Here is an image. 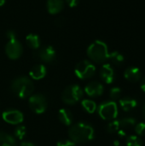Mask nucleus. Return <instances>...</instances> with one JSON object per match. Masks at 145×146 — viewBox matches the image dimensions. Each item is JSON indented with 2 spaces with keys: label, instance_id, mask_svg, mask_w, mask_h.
<instances>
[{
  "label": "nucleus",
  "instance_id": "obj_7",
  "mask_svg": "<svg viewBox=\"0 0 145 146\" xmlns=\"http://www.w3.org/2000/svg\"><path fill=\"white\" fill-rule=\"evenodd\" d=\"M28 104L30 109L36 114H43L47 109V101L44 95L34 94L29 98Z\"/></svg>",
  "mask_w": 145,
  "mask_h": 146
},
{
  "label": "nucleus",
  "instance_id": "obj_4",
  "mask_svg": "<svg viewBox=\"0 0 145 146\" xmlns=\"http://www.w3.org/2000/svg\"><path fill=\"white\" fill-rule=\"evenodd\" d=\"M83 90L78 85H71L68 86L62 92V101L67 104H74L78 103L83 97Z\"/></svg>",
  "mask_w": 145,
  "mask_h": 146
},
{
  "label": "nucleus",
  "instance_id": "obj_2",
  "mask_svg": "<svg viewBox=\"0 0 145 146\" xmlns=\"http://www.w3.org/2000/svg\"><path fill=\"white\" fill-rule=\"evenodd\" d=\"M87 55L90 59L97 63H103L109 58L108 45L101 40H96L87 49Z\"/></svg>",
  "mask_w": 145,
  "mask_h": 146
},
{
  "label": "nucleus",
  "instance_id": "obj_12",
  "mask_svg": "<svg viewBox=\"0 0 145 146\" xmlns=\"http://www.w3.org/2000/svg\"><path fill=\"white\" fill-rule=\"evenodd\" d=\"M100 76L106 84H111L115 80V71L110 64H103L100 70Z\"/></svg>",
  "mask_w": 145,
  "mask_h": 146
},
{
  "label": "nucleus",
  "instance_id": "obj_19",
  "mask_svg": "<svg viewBox=\"0 0 145 146\" xmlns=\"http://www.w3.org/2000/svg\"><path fill=\"white\" fill-rule=\"evenodd\" d=\"M26 42L30 48L34 49V50L38 49V47L40 46V39L37 34L31 33L27 35L26 37Z\"/></svg>",
  "mask_w": 145,
  "mask_h": 146
},
{
  "label": "nucleus",
  "instance_id": "obj_16",
  "mask_svg": "<svg viewBox=\"0 0 145 146\" xmlns=\"http://www.w3.org/2000/svg\"><path fill=\"white\" fill-rule=\"evenodd\" d=\"M58 117L60 121L65 126H70L73 120V116L71 111L68 109H61L58 113Z\"/></svg>",
  "mask_w": 145,
  "mask_h": 146
},
{
  "label": "nucleus",
  "instance_id": "obj_26",
  "mask_svg": "<svg viewBox=\"0 0 145 146\" xmlns=\"http://www.w3.org/2000/svg\"><path fill=\"white\" fill-rule=\"evenodd\" d=\"M121 88H119V87H113L110 90L109 96H110V98L113 100L119 99L121 98Z\"/></svg>",
  "mask_w": 145,
  "mask_h": 146
},
{
  "label": "nucleus",
  "instance_id": "obj_27",
  "mask_svg": "<svg viewBox=\"0 0 145 146\" xmlns=\"http://www.w3.org/2000/svg\"><path fill=\"white\" fill-rule=\"evenodd\" d=\"M135 132L138 136H145V122H140L136 124Z\"/></svg>",
  "mask_w": 145,
  "mask_h": 146
},
{
  "label": "nucleus",
  "instance_id": "obj_29",
  "mask_svg": "<svg viewBox=\"0 0 145 146\" xmlns=\"http://www.w3.org/2000/svg\"><path fill=\"white\" fill-rule=\"evenodd\" d=\"M6 36H7V38H8L9 39H15V38H16V33H15V32L13 31V30L8 31L7 33H6Z\"/></svg>",
  "mask_w": 145,
  "mask_h": 146
},
{
  "label": "nucleus",
  "instance_id": "obj_15",
  "mask_svg": "<svg viewBox=\"0 0 145 146\" xmlns=\"http://www.w3.org/2000/svg\"><path fill=\"white\" fill-rule=\"evenodd\" d=\"M46 75V68L42 64L35 65L30 70V76L35 80H39Z\"/></svg>",
  "mask_w": 145,
  "mask_h": 146
},
{
  "label": "nucleus",
  "instance_id": "obj_31",
  "mask_svg": "<svg viewBox=\"0 0 145 146\" xmlns=\"http://www.w3.org/2000/svg\"><path fill=\"white\" fill-rule=\"evenodd\" d=\"M140 88L142 89L143 92H145V76L141 80V83H140Z\"/></svg>",
  "mask_w": 145,
  "mask_h": 146
},
{
  "label": "nucleus",
  "instance_id": "obj_1",
  "mask_svg": "<svg viewBox=\"0 0 145 146\" xmlns=\"http://www.w3.org/2000/svg\"><path fill=\"white\" fill-rule=\"evenodd\" d=\"M68 135L75 144H84L94 139L95 132L91 125L85 122H78L70 127Z\"/></svg>",
  "mask_w": 145,
  "mask_h": 146
},
{
  "label": "nucleus",
  "instance_id": "obj_10",
  "mask_svg": "<svg viewBox=\"0 0 145 146\" xmlns=\"http://www.w3.org/2000/svg\"><path fill=\"white\" fill-rule=\"evenodd\" d=\"M37 56L44 62H51L56 58V50L50 46H44L37 52Z\"/></svg>",
  "mask_w": 145,
  "mask_h": 146
},
{
  "label": "nucleus",
  "instance_id": "obj_23",
  "mask_svg": "<svg viewBox=\"0 0 145 146\" xmlns=\"http://www.w3.org/2000/svg\"><path fill=\"white\" fill-rule=\"evenodd\" d=\"M126 146H143L142 139L137 135H130L126 140Z\"/></svg>",
  "mask_w": 145,
  "mask_h": 146
},
{
  "label": "nucleus",
  "instance_id": "obj_32",
  "mask_svg": "<svg viewBox=\"0 0 145 146\" xmlns=\"http://www.w3.org/2000/svg\"><path fill=\"white\" fill-rule=\"evenodd\" d=\"M20 146H35V145H33L31 142H22Z\"/></svg>",
  "mask_w": 145,
  "mask_h": 146
},
{
  "label": "nucleus",
  "instance_id": "obj_22",
  "mask_svg": "<svg viewBox=\"0 0 145 146\" xmlns=\"http://www.w3.org/2000/svg\"><path fill=\"white\" fill-rule=\"evenodd\" d=\"M82 107L85 109V110L90 114H92L96 111L97 110V104L94 101L90 100V99H85L81 103Z\"/></svg>",
  "mask_w": 145,
  "mask_h": 146
},
{
  "label": "nucleus",
  "instance_id": "obj_30",
  "mask_svg": "<svg viewBox=\"0 0 145 146\" xmlns=\"http://www.w3.org/2000/svg\"><path fill=\"white\" fill-rule=\"evenodd\" d=\"M66 3H68V5L71 8H74L78 5L79 0H65Z\"/></svg>",
  "mask_w": 145,
  "mask_h": 146
},
{
  "label": "nucleus",
  "instance_id": "obj_34",
  "mask_svg": "<svg viewBox=\"0 0 145 146\" xmlns=\"http://www.w3.org/2000/svg\"><path fill=\"white\" fill-rule=\"evenodd\" d=\"M143 115H144V117L145 119V104L144 106V108H143Z\"/></svg>",
  "mask_w": 145,
  "mask_h": 146
},
{
  "label": "nucleus",
  "instance_id": "obj_25",
  "mask_svg": "<svg viewBox=\"0 0 145 146\" xmlns=\"http://www.w3.org/2000/svg\"><path fill=\"white\" fill-rule=\"evenodd\" d=\"M119 129H120V121H116V120H113L107 127V130L110 133L118 132Z\"/></svg>",
  "mask_w": 145,
  "mask_h": 146
},
{
  "label": "nucleus",
  "instance_id": "obj_21",
  "mask_svg": "<svg viewBox=\"0 0 145 146\" xmlns=\"http://www.w3.org/2000/svg\"><path fill=\"white\" fill-rule=\"evenodd\" d=\"M136 125V120L132 117H126L123 118L120 121V127L122 128V130L125 129H130Z\"/></svg>",
  "mask_w": 145,
  "mask_h": 146
},
{
  "label": "nucleus",
  "instance_id": "obj_28",
  "mask_svg": "<svg viewBox=\"0 0 145 146\" xmlns=\"http://www.w3.org/2000/svg\"><path fill=\"white\" fill-rule=\"evenodd\" d=\"M57 146H76V145L72 140H62L58 142Z\"/></svg>",
  "mask_w": 145,
  "mask_h": 146
},
{
  "label": "nucleus",
  "instance_id": "obj_17",
  "mask_svg": "<svg viewBox=\"0 0 145 146\" xmlns=\"http://www.w3.org/2000/svg\"><path fill=\"white\" fill-rule=\"evenodd\" d=\"M120 105L124 111L128 112L138 106V102L132 98H124L120 100Z\"/></svg>",
  "mask_w": 145,
  "mask_h": 146
},
{
  "label": "nucleus",
  "instance_id": "obj_14",
  "mask_svg": "<svg viewBox=\"0 0 145 146\" xmlns=\"http://www.w3.org/2000/svg\"><path fill=\"white\" fill-rule=\"evenodd\" d=\"M64 8L63 0H47V9L51 15L61 12Z\"/></svg>",
  "mask_w": 145,
  "mask_h": 146
},
{
  "label": "nucleus",
  "instance_id": "obj_6",
  "mask_svg": "<svg viewBox=\"0 0 145 146\" xmlns=\"http://www.w3.org/2000/svg\"><path fill=\"white\" fill-rule=\"evenodd\" d=\"M75 74L80 80H87L91 78L96 73V67L90 61L84 60L79 62L75 68Z\"/></svg>",
  "mask_w": 145,
  "mask_h": 146
},
{
  "label": "nucleus",
  "instance_id": "obj_11",
  "mask_svg": "<svg viewBox=\"0 0 145 146\" xmlns=\"http://www.w3.org/2000/svg\"><path fill=\"white\" fill-rule=\"evenodd\" d=\"M103 91H104L103 86L97 81L90 82L85 87V93L89 97H91V98H96V97L101 96L103 93Z\"/></svg>",
  "mask_w": 145,
  "mask_h": 146
},
{
  "label": "nucleus",
  "instance_id": "obj_24",
  "mask_svg": "<svg viewBox=\"0 0 145 146\" xmlns=\"http://www.w3.org/2000/svg\"><path fill=\"white\" fill-rule=\"evenodd\" d=\"M26 127L24 126H17L15 129V135L18 139H23L26 136Z\"/></svg>",
  "mask_w": 145,
  "mask_h": 146
},
{
  "label": "nucleus",
  "instance_id": "obj_8",
  "mask_svg": "<svg viewBox=\"0 0 145 146\" xmlns=\"http://www.w3.org/2000/svg\"><path fill=\"white\" fill-rule=\"evenodd\" d=\"M5 52L8 57L12 60L18 59L22 54V45L17 38L9 39L5 46Z\"/></svg>",
  "mask_w": 145,
  "mask_h": 146
},
{
  "label": "nucleus",
  "instance_id": "obj_18",
  "mask_svg": "<svg viewBox=\"0 0 145 146\" xmlns=\"http://www.w3.org/2000/svg\"><path fill=\"white\" fill-rule=\"evenodd\" d=\"M0 146H17V145L11 135L0 132Z\"/></svg>",
  "mask_w": 145,
  "mask_h": 146
},
{
  "label": "nucleus",
  "instance_id": "obj_5",
  "mask_svg": "<svg viewBox=\"0 0 145 146\" xmlns=\"http://www.w3.org/2000/svg\"><path fill=\"white\" fill-rule=\"evenodd\" d=\"M98 115L103 120H115L118 115V107L115 102L109 101L101 104L97 109Z\"/></svg>",
  "mask_w": 145,
  "mask_h": 146
},
{
  "label": "nucleus",
  "instance_id": "obj_13",
  "mask_svg": "<svg viewBox=\"0 0 145 146\" xmlns=\"http://www.w3.org/2000/svg\"><path fill=\"white\" fill-rule=\"evenodd\" d=\"M141 71L137 67H129L124 72V77L130 82H138L141 80Z\"/></svg>",
  "mask_w": 145,
  "mask_h": 146
},
{
  "label": "nucleus",
  "instance_id": "obj_9",
  "mask_svg": "<svg viewBox=\"0 0 145 146\" xmlns=\"http://www.w3.org/2000/svg\"><path fill=\"white\" fill-rule=\"evenodd\" d=\"M3 119L5 122L12 125H19L24 120L23 114L16 110H9L3 113Z\"/></svg>",
  "mask_w": 145,
  "mask_h": 146
},
{
  "label": "nucleus",
  "instance_id": "obj_33",
  "mask_svg": "<svg viewBox=\"0 0 145 146\" xmlns=\"http://www.w3.org/2000/svg\"><path fill=\"white\" fill-rule=\"evenodd\" d=\"M5 1H6V0H0V7L3 6V5L5 3Z\"/></svg>",
  "mask_w": 145,
  "mask_h": 146
},
{
  "label": "nucleus",
  "instance_id": "obj_20",
  "mask_svg": "<svg viewBox=\"0 0 145 146\" xmlns=\"http://www.w3.org/2000/svg\"><path fill=\"white\" fill-rule=\"evenodd\" d=\"M108 59L110 60L112 63H114L115 65H117V66L121 65L125 61L123 55L121 53H120L119 51H114V52L109 53Z\"/></svg>",
  "mask_w": 145,
  "mask_h": 146
},
{
  "label": "nucleus",
  "instance_id": "obj_3",
  "mask_svg": "<svg viewBox=\"0 0 145 146\" xmlns=\"http://www.w3.org/2000/svg\"><path fill=\"white\" fill-rule=\"evenodd\" d=\"M13 92L20 98H26L31 96L34 90L32 81L25 76L16 78L11 84Z\"/></svg>",
  "mask_w": 145,
  "mask_h": 146
}]
</instances>
